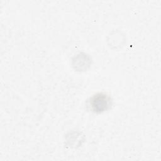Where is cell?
<instances>
[{
    "instance_id": "obj_1",
    "label": "cell",
    "mask_w": 161,
    "mask_h": 161,
    "mask_svg": "<svg viewBox=\"0 0 161 161\" xmlns=\"http://www.w3.org/2000/svg\"><path fill=\"white\" fill-rule=\"evenodd\" d=\"M110 97L103 93L96 94L90 98L89 106L92 111L101 113L107 110L110 106Z\"/></svg>"
}]
</instances>
